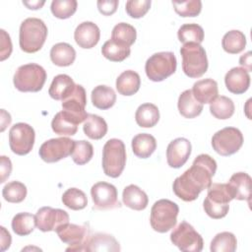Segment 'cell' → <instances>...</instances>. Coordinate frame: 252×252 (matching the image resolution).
Masks as SVG:
<instances>
[{
    "mask_svg": "<svg viewBox=\"0 0 252 252\" xmlns=\"http://www.w3.org/2000/svg\"><path fill=\"white\" fill-rule=\"evenodd\" d=\"M217 170L216 160L207 154L199 155L190 168L173 181L174 194L185 202L196 200L199 194L212 184V177Z\"/></svg>",
    "mask_w": 252,
    "mask_h": 252,
    "instance_id": "cell-1",
    "label": "cell"
},
{
    "mask_svg": "<svg viewBox=\"0 0 252 252\" xmlns=\"http://www.w3.org/2000/svg\"><path fill=\"white\" fill-rule=\"evenodd\" d=\"M48 30L38 18H28L20 26L19 43L24 52L34 53L41 49L47 37Z\"/></svg>",
    "mask_w": 252,
    "mask_h": 252,
    "instance_id": "cell-2",
    "label": "cell"
},
{
    "mask_svg": "<svg viewBox=\"0 0 252 252\" xmlns=\"http://www.w3.org/2000/svg\"><path fill=\"white\" fill-rule=\"evenodd\" d=\"M231 200H233V196L227 183H212L208 187L203 208L210 218L215 220L222 219L228 213V204Z\"/></svg>",
    "mask_w": 252,
    "mask_h": 252,
    "instance_id": "cell-3",
    "label": "cell"
},
{
    "mask_svg": "<svg viewBox=\"0 0 252 252\" xmlns=\"http://www.w3.org/2000/svg\"><path fill=\"white\" fill-rule=\"evenodd\" d=\"M46 71L44 68L35 63H29L20 66L13 78V83L15 88L20 92H39L45 81H46Z\"/></svg>",
    "mask_w": 252,
    "mask_h": 252,
    "instance_id": "cell-4",
    "label": "cell"
},
{
    "mask_svg": "<svg viewBox=\"0 0 252 252\" xmlns=\"http://www.w3.org/2000/svg\"><path fill=\"white\" fill-rule=\"evenodd\" d=\"M182 70L189 78H200L208 70V58L205 48L197 43H185L180 48Z\"/></svg>",
    "mask_w": 252,
    "mask_h": 252,
    "instance_id": "cell-5",
    "label": "cell"
},
{
    "mask_svg": "<svg viewBox=\"0 0 252 252\" xmlns=\"http://www.w3.org/2000/svg\"><path fill=\"white\" fill-rule=\"evenodd\" d=\"M126 164V149L119 139H109L102 149V169L105 175L117 178Z\"/></svg>",
    "mask_w": 252,
    "mask_h": 252,
    "instance_id": "cell-6",
    "label": "cell"
},
{
    "mask_svg": "<svg viewBox=\"0 0 252 252\" xmlns=\"http://www.w3.org/2000/svg\"><path fill=\"white\" fill-rule=\"evenodd\" d=\"M179 213L178 205L168 199H160L152 207L150 223L155 231L164 233L173 228Z\"/></svg>",
    "mask_w": 252,
    "mask_h": 252,
    "instance_id": "cell-7",
    "label": "cell"
},
{
    "mask_svg": "<svg viewBox=\"0 0 252 252\" xmlns=\"http://www.w3.org/2000/svg\"><path fill=\"white\" fill-rule=\"evenodd\" d=\"M177 61L173 52L162 51L153 54L145 64L147 77L153 82H161L176 71Z\"/></svg>",
    "mask_w": 252,
    "mask_h": 252,
    "instance_id": "cell-8",
    "label": "cell"
},
{
    "mask_svg": "<svg viewBox=\"0 0 252 252\" xmlns=\"http://www.w3.org/2000/svg\"><path fill=\"white\" fill-rule=\"evenodd\" d=\"M170 241L184 252H200L204 241L200 233L187 221H181L170 233Z\"/></svg>",
    "mask_w": 252,
    "mask_h": 252,
    "instance_id": "cell-9",
    "label": "cell"
},
{
    "mask_svg": "<svg viewBox=\"0 0 252 252\" xmlns=\"http://www.w3.org/2000/svg\"><path fill=\"white\" fill-rule=\"evenodd\" d=\"M243 145V135L235 127H225L216 132L212 138V147L222 157L235 154Z\"/></svg>",
    "mask_w": 252,
    "mask_h": 252,
    "instance_id": "cell-10",
    "label": "cell"
},
{
    "mask_svg": "<svg viewBox=\"0 0 252 252\" xmlns=\"http://www.w3.org/2000/svg\"><path fill=\"white\" fill-rule=\"evenodd\" d=\"M61 241L68 244L66 251H86V245L90 238L91 230L87 224H75L67 222L56 229Z\"/></svg>",
    "mask_w": 252,
    "mask_h": 252,
    "instance_id": "cell-11",
    "label": "cell"
},
{
    "mask_svg": "<svg viewBox=\"0 0 252 252\" xmlns=\"http://www.w3.org/2000/svg\"><path fill=\"white\" fill-rule=\"evenodd\" d=\"M35 133L33 128L24 122L16 123L9 131L11 151L19 156L28 155L33 148Z\"/></svg>",
    "mask_w": 252,
    "mask_h": 252,
    "instance_id": "cell-12",
    "label": "cell"
},
{
    "mask_svg": "<svg viewBox=\"0 0 252 252\" xmlns=\"http://www.w3.org/2000/svg\"><path fill=\"white\" fill-rule=\"evenodd\" d=\"M74 146L75 141L70 138H53L45 141L40 146L38 155L45 162H56L70 156L74 150Z\"/></svg>",
    "mask_w": 252,
    "mask_h": 252,
    "instance_id": "cell-13",
    "label": "cell"
},
{
    "mask_svg": "<svg viewBox=\"0 0 252 252\" xmlns=\"http://www.w3.org/2000/svg\"><path fill=\"white\" fill-rule=\"evenodd\" d=\"M87 105V94L83 86L76 85L71 94L62 100V111L76 124L84 122L88 113L85 110Z\"/></svg>",
    "mask_w": 252,
    "mask_h": 252,
    "instance_id": "cell-14",
    "label": "cell"
},
{
    "mask_svg": "<svg viewBox=\"0 0 252 252\" xmlns=\"http://www.w3.org/2000/svg\"><path fill=\"white\" fill-rule=\"evenodd\" d=\"M91 196L94 208L96 210H112L121 207L118 201L117 189L110 183L96 182L91 188Z\"/></svg>",
    "mask_w": 252,
    "mask_h": 252,
    "instance_id": "cell-15",
    "label": "cell"
},
{
    "mask_svg": "<svg viewBox=\"0 0 252 252\" xmlns=\"http://www.w3.org/2000/svg\"><path fill=\"white\" fill-rule=\"evenodd\" d=\"M36 226L43 232L56 231V229L69 222V215L61 209L42 207L35 214Z\"/></svg>",
    "mask_w": 252,
    "mask_h": 252,
    "instance_id": "cell-16",
    "label": "cell"
},
{
    "mask_svg": "<svg viewBox=\"0 0 252 252\" xmlns=\"http://www.w3.org/2000/svg\"><path fill=\"white\" fill-rule=\"evenodd\" d=\"M192 151L191 143L186 138H176L166 149V160L170 167L179 168L188 160Z\"/></svg>",
    "mask_w": 252,
    "mask_h": 252,
    "instance_id": "cell-17",
    "label": "cell"
},
{
    "mask_svg": "<svg viewBox=\"0 0 252 252\" xmlns=\"http://www.w3.org/2000/svg\"><path fill=\"white\" fill-rule=\"evenodd\" d=\"M100 37L99 28L93 22L81 23L74 32V39L76 43L86 49L93 48L97 44Z\"/></svg>",
    "mask_w": 252,
    "mask_h": 252,
    "instance_id": "cell-18",
    "label": "cell"
},
{
    "mask_svg": "<svg viewBox=\"0 0 252 252\" xmlns=\"http://www.w3.org/2000/svg\"><path fill=\"white\" fill-rule=\"evenodd\" d=\"M226 89L235 94H244L250 86L249 73L241 67L231 68L224 76Z\"/></svg>",
    "mask_w": 252,
    "mask_h": 252,
    "instance_id": "cell-19",
    "label": "cell"
},
{
    "mask_svg": "<svg viewBox=\"0 0 252 252\" xmlns=\"http://www.w3.org/2000/svg\"><path fill=\"white\" fill-rule=\"evenodd\" d=\"M233 199L246 200L250 204L251 177L245 172L233 173L227 183Z\"/></svg>",
    "mask_w": 252,
    "mask_h": 252,
    "instance_id": "cell-20",
    "label": "cell"
},
{
    "mask_svg": "<svg viewBox=\"0 0 252 252\" xmlns=\"http://www.w3.org/2000/svg\"><path fill=\"white\" fill-rule=\"evenodd\" d=\"M192 94L200 103H211L219 94L218 83L211 79H204L194 83Z\"/></svg>",
    "mask_w": 252,
    "mask_h": 252,
    "instance_id": "cell-21",
    "label": "cell"
},
{
    "mask_svg": "<svg viewBox=\"0 0 252 252\" xmlns=\"http://www.w3.org/2000/svg\"><path fill=\"white\" fill-rule=\"evenodd\" d=\"M122 201L126 207L132 210L143 211L148 206L149 198L140 187L134 184H130L123 190Z\"/></svg>",
    "mask_w": 252,
    "mask_h": 252,
    "instance_id": "cell-22",
    "label": "cell"
},
{
    "mask_svg": "<svg viewBox=\"0 0 252 252\" xmlns=\"http://www.w3.org/2000/svg\"><path fill=\"white\" fill-rule=\"evenodd\" d=\"M76 84L73 79L66 74L55 76L49 87L48 94L55 100H63L75 90Z\"/></svg>",
    "mask_w": 252,
    "mask_h": 252,
    "instance_id": "cell-23",
    "label": "cell"
},
{
    "mask_svg": "<svg viewBox=\"0 0 252 252\" xmlns=\"http://www.w3.org/2000/svg\"><path fill=\"white\" fill-rule=\"evenodd\" d=\"M86 251L117 252L120 251V245L112 235L97 232L90 236L86 245Z\"/></svg>",
    "mask_w": 252,
    "mask_h": 252,
    "instance_id": "cell-24",
    "label": "cell"
},
{
    "mask_svg": "<svg viewBox=\"0 0 252 252\" xmlns=\"http://www.w3.org/2000/svg\"><path fill=\"white\" fill-rule=\"evenodd\" d=\"M141 86V78L139 74L133 70L122 72L116 79V90L122 95H133Z\"/></svg>",
    "mask_w": 252,
    "mask_h": 252,
    "instance_id": "cell-25",
    "label": "cell"
},
{
    "mask_svg": "<svg viewBox=\"0 0 252 252\" xmlns=\"http://www.w3.org/2000/svg\"><path fill=\"white\" fill-rule=\"evenodd\" d=\"M179 113L185 118H195L201 114L203 110V104L200 103L194 97L192 90H186L178 97L177 102Z\"/></svg>",
    "mask_w": 252,
    "mask_h": 252,
    "instance_id": "cell-26",
    "label": "cell"
},
{
    "mask_svg": "<svg viewBox=\"0 0 252 252\" xmlns=\"http://www.w3.org/2000/svg\"><path fill=\"white\" fill-rule=\"evenodd\" d=\"M50 59L56 66H70L76 59V50L69 43L58 42L50 49Z\"/></svg>",
    "mask_w": 252,
    "mask_h": 252,
    "instance_id": "cell-27",
    "label": "cell"
},
{
    "mask_svg": "<svg viewBox=\"0 0 252 252\" xmlns=\"http://www.w3.org/2000/svg\"><path fill=\"white\" fill-rule=\"evenodd\" d=\"M157 149L156 138L148 133H140L132 139V151L140 158H148Z\"/></svg>",
    "mask_w": 252,
    "mask_h": 252,
    "instance_id": "cell-28",
    "label": "cell"
},
{
    "mask_svg": "<svg viewBox=\"0 0 252 252\" xmlns=\"http://www.w3.org/2000/svg\"><path fill=\"white\" fill-rule=\"evenodd\" d=\"M91 98L94 106L104 110L114 105L116 101V94L112 88L105 85H99L92 91Z\"/></svg>",
    "mask_w": 252,
    "mask_h": 252,
    "instance_id": "cell-29",
    "label": "cell"
},
{
    "mask_svg": "<svg viewBox=\"0 0 252 252\" xmlns=\"http://www.w3.org/2000/svg\"><path fill=\"white\" fill-rule=\"evenodd\" d=\"M135 120L140 127H154L159 120V110L154 103H143L136 110Z\"/></svg>",
    "mask_w": 252,
    "mask_h": 252,
    "instance_id": "cell-30",
    "label": "cell"
},
{
    "mask_svg": "<svg viewBox=\"0 0 252 252\" xmlns=\"http://www.w3.org/2000/svg\"><path fill=\"white\" fill-rule=\"evenodd\" d=\"M84 133L93 140H99L107 133V124L105 120L95 114H89L84 122Z\"/></svg>",
    "mask_w": 252,
    "mask_h": 252,
    "instance_id": "cell-31",
    "label": "cell"
},
{
    "mask_svg": "<svg viewBox=\"0 0 252 252\" xmlns=\"http://www.w3.org/2000/svg\"><path fill=\"white\" fill-rule=\"evenodd\" d=\"M246 45V37L244 33L237 30L227 32L221 40L223 50L229 54H237L244 50Z\"/></svg>",
    "mask_w": 252,
    "mask_h": 252,
    "instance_id": "cell-32",
    "label": "cell"
},
{
    "mask_svg": "<svg viewBox=\"0 0 252 252\" xmlns=\"http://www.w3.org/2000/svg\"><path fill=\"white\" fill-rule=\"evenodd\" d=\"M101 53L106 59L112 62H121L130 55L131 49L129 46L118 43L110 38L102 45Z\"/></svg>",
    "mask_w": 252,
    "mask_h": 252,
    "instance_id": "cell-33",
    "label": "cell"
},
{
    "mask_svg": "<svg viewBox=\"0 0 252 252\" xmlns=\"http://www.w3.org/2000/svg\"><path fill=\"white\" fill-rule=\"evenodd\" d=\"M11 225L13 231L16 234L20 236L29 235L33 231L36 225L35 216L26 212L19 213L16 216H14Z\"/></svg>",
    "mask_w": 252,
    "mask_h": 252,
    "instance_id": "cell-34",
    "label": "cell"
},
{
    "mask_svg": "<svg viewBox=\"0 0 252 252\" xmlns=\"http://www.w3.org/2000/svg\"><path fill=\"white\" fill-rule=\"evenodd\" d=\"M234 103L231 98L220 95L217 96L210 103V112L218 119H228L234 113Z\"/></svg>",
    "mask_w": 252,
    "mask_h": 252,
    "instance_id": "cell-35",
    "label": "cell"
},
{
    "mask_svg": "<svg viewBox=\"0 0 252 252\" xmlns=\"http://www.w3.org/2000/svg\"><path fill=\"white\" fill-rule=\"evenodd\" d=\"M204 30L197 24H184L178 32L177 36L180 42L185 43H197L200 44L204 40Z\"/></svg>",
    "mask_w": 252,
    "mask_h": 252,
    "instance_id": "cell-36",
    "label": "cell"
},
{
    "mask_svg": "<svg viewBox=\"0 0 252 252\" xmlns=\"http://www.w3.org/2000/svg\"><path fill=\"white\" fill-rule=\"evenodd\" d=\"M236 247L237 240L235 235L228 231H222L213 238L210 250L212 252H234Z\"/></svg>",
    "mask_w": 252,
    "mask_h": 252,
    "instance_id": "cell-37",
    "label": "cell"
},
{
    "mask_svg": "<svg viewBox=\"0 0 252 252\" xmlns=\"http://www.w3.org/2000/svg\"><path fill=\"white\" fill-rule=\"evenodd\" d=\"M51 128L57 135L73 136L78 131V124L66 116L63 111H59L51 121Z\"/></svg>",
    "mask_w": 252,
    "mask_h": 252,
    "instance_id": "cell-38",
    "label": "cell"
},
{
    "mask_svg": "<svg viewBox=\"0 0 252 252\" xmlns=\"http://www.w3.org/2000/svg\"><path fill=\"white\" fill-rule=\"evenodd\" d=\"M136 37H137L136 29L127 23H119L115 25L111 32L112 40L118 43L127 45L129 47L135 42Z\"/></svg>",
    "mask_w": 252,
    "mask_h": 252,
    "instance_id": "cell-39",
    "label": "cell"
},
{
    "mask_svg": "<svg viewBox=\"0 0 252 252\" xmlns=\"http://www.w3.org/2000/svg\"><path fill=\"white\" fill-rule=\"evenodd\" d=\"M62 203L73 211L83 210L88 205L86 194L78 188H69L62 195Z\"/></svg>",
    "mask_w": 252,
    "mask_h": 252,
    "instance_id": "cell-40",
    "label": "cell"
},
{
    "mask_svg": "<svg viewBox=\"0 0 252 252\" xmlns=\"http://www.w3.org/2000/svg\"><path fill=\"white\" fill-rule=\"evenodd\" d=\"M27 187L20 181L8 182L2 190V195L5 201L9 203H21L27 197Z\"/></svg>",
    "mask_w": 252,
    "mask_h": 252,
    "instance_id": "cell-41",
    "label": "cell"
},
{
    "mask_svg": "<svg viewBox=\"0 0 252 252\" xmlns=\"http://www.w3.org/2000/svg\"><path fill=\"white\" fill-rule=\"evenodd\" d=\"M94 156V148L93 145L85 140L75 141L74 150L71 154L72 159L75 163L79 165L86 164L89 162Z\"/></svg>",
    "mask_w": 252,
    "mask_h": 252,
    "instance_id": "cell-42",
    "label": "cell"
},
{
    "mask_svg": "<svg viewBox=\"0 0 252 252\" xmlns=\"http://www.w3.org/2000/svg\"><path fill=\"white\" fill-rule=\"evenodd\" d=\"M76 0H53L50 10L54 17L58 19H68L73 16L77 10Z\"/></svg>",
    "mask_w": 252,
    "mask_h": 252,
    "instance_id": "cell-43",
    "label": "cell"
},
{
    "mask_svg": "<svg viewBox=\"0 0 252 252\" xmlns=\"http://www.w3.org/2000/svg\"><path fill=\"white\" fill-rule=\"evenodd\" d=\"M174 11L181 17H196L201 13L202 2L200 0L172 1Z\"/></svg>",
    "mask_w": 252,
    "mask_h": 252,
    "instance_id": "cell-44",
    "label": "cell"
},
{
    "mask_svg": "<svg viewBox=\"0 0 252 252\" xmlns=\"http://www.w3.org/2000/svg\"><path fill=\"white\" fill-rule=\"evenodd\" d=\"M151 0H129L126 2L125 9L127 14L134 19L144 17L151 7Z\"/></svg>",
    "mask_w": 252,
    "mask_h": 252,
    "instance_id": "cell-45",
    "label": "cell"
},
{
    "mask_svg": "<svg viewBox=\"0 0 252 252\" xmlns=\"http://www.w3.org/2000/svg\"><path fill=\"white\" fill-rule=\"evenodd\" d=\"M1 32V41H0V60L4 61L5 59H7L11 53H12V41L10 38V35L4 31V30H0Z\"/></svg>",
    "mask_w": 252,
    "mask_h": 252,
    "instance_id": "cell-46",
    "label": "cell"
},
{
    "mask_svg": "<svg viewBox=\"0 0 252 252\" xmlns=\"http://www.w3.org/2000/svg\"><path fill=\"white\" fill-rule=\"evenodd\" d=\"M117 0H99L97 1V9L104 16H110L114 14L118 7Z\"/></svg>",
    "mask_w": 252,
    "mask_h": 252,
    "instance_id": "cell-47",
    "label": "cell"
},
{
    "mask_svg": "<svg viewBox=\"0 0 252 252\" xmlns=\"http://www.w3.org/2000/svg\"><path fill=\"white\" fill-rule=\"evenodd\" d=\"M12 171V162L11 159L6 156L0 157V183H4L6 179L10 176Z\"/></svg>",
    "mask_w": 252,
    "mask_h": 252,
    "instance_id": "cell-48",
    "label": "cell"
},
{
    "mask_svg": "<svg viewBox=\"0 0 252 252\" xmlns=\"http://www.w3.org/2000/svg\"><path fill=\"white\" fill-rule=\"evenodd\" d=\"M1 229V236H0V245H1V251H5L7 250L12 242V238L11 235L9 233V231L6 230V228L4 226H0Z\"/></svg>",
    "mask_w": 252,
    "mask_h": 252,
    "instance_id": "cell-49",
    "label": "cell"
},
{
    "mask_svg": "<svg viewBox=\"0 0 252 252\" xmlns=\"http://www.w3.org/2000/svg\"><path fill=\"white\" fill-rule=\"evenodd\" d=\"M239 64L243 67L244 70L250 72L252 70V60H251V51H247L239 58Z\"/></svg>",
    "mask_w": 252,
    "mask_h": 252,
    "instance_id": "cell-50",
    "label": "cell"
},
{
    "mask_svg": "<svg viewBox=\"0 0 252 252\" xmlns=\"http://www.w3.org/2000/svg\"><path fill=\"white\" fill-rule=\"evenodd\" d=\"M11 115L5 111V109H1V131L3 132L6 128V126L10 125L11 123Z\"/></svg>",
    "mask_w": 252,
    "mask_h": 252,
    "instance_id": "cell-51",
    "label": "cell"
},
{
    "mask_svg": "<svg viewBox=\"0 0 252 252\" xmlns=\"http://www.w3.org/2000/svg\"><path fill=\"white\" fill-rule=\"evenodd\" d=\"M44 3L45 1H23V4L31 10L40 9L44 5Z\"/></svg>",
    "mask_w": 252,
    "mask_h": 252,
    "instance_id": "cell-52",
    "label": "cell"
}]
</instances>
